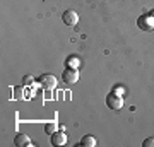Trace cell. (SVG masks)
Returning <instances> with one entry per match:
<instances>
[{
    "label": "cell",
    "mask_w": 154,
    "mask_h": 147,
    "mask_svg": "<svg viewBox=\"0 0 154 147\" xmlns=\"http://www.w3.org/2000/svg\"><path fill=\"white\" fill-rule=\"evenodd\" d=\"M106 106L110 109H122L123 108V98L120 94H116L111 91L108 96H106Z\"/></svg>",
    "instance_id": "1"
},
{
    "label": "cell",
    "mask_w": 154,
    "mask_h": 147,
    "mask_svg": "<svg viewBox=\"0 0 154 147\" xmlns=\"http://www.w3.org/2000/svg\"><path fill=\"white\" fill-rule=\"evenodd\" d=\"M62 81L65 82L67 86H70V84H75L79 81V70L74 69V67H67L65 70L62 72Z\"/></svg>",
    "instance_id": "2"
},
{
    "label": "cell",
    "mask_w": 154,
    "mask_h": 147,
    "mask_svg": "<svg viewBox=\"0 0 154 147\" xmlns=\"http://www.w3.org/2000/svg\"><path fill=\"white\" fill-rule=\"evenodd\" d=\"M38 82L45 91H51V89H55V86H57L58 81H57V77L51 75V74H43V75H39Z\"/></svg>",
    "instance_id": "3"
},
{
    "label": "cell",
    "mask_w": 154,
    "mask_h": 147,
    "mask_svg": "<svg viewBox=\"0 0 154 147\" xmlns=\"http://www.w3.org/2000/svg\"><path fill=\"white\" fill-rule=\"evenodd\" d=\"M62 21H63L65 26L75 27L77 24H79V14H77L75 11H72V9H67V11L62 14Z\"/></svg>",
    "instance_id": "4"
},
{
    "label": "cell",
    "mask_w": 154,
    "mask_h": 147,
    "mask_svg": "<svg viewBox=\"0 0 154 147\" xmlns=\"http://www.w3.org/2000/svg\"><path fill=\"white\" fill-rule=\"evenodd\" d=\"M137 24L142 31H152L154 29V17L152 16H142L137 19Z\"/></svg>",
    "instance_id": "5"
},
{
    "label": "cell",
    "mask_w": 154,
    "mask_h": 147,
    "mask_svg": "<svg viewBox=\"0 0 154 147\" xmlns=\"http://www.w3.org/2000/svg\"><path fill=\"white\" fill-rule=\"evenodd\" d=\"M50 140H51V145H55V147H60V145H65L67 144V135H65V132L63 130H57L53 135H50Z\"/></svg>",
    "instance_id": "6"
},
{
    "label": "cell",
    "mask_w": 154,
    "mask_h": 147,
    "mask_svg": "<svg viewBox=\"0 0 154 147\" xmlns=\"http://www.w3.org/2000/svg\"><path fill=\"white\" fill-rule=\"evenodd\" d=\"M14 145L16 147H29V145H33V142H31V139L26 133H17L16 139H14Z\"/></svg>",
    "instance_id": "7"
},
{
    "label": "cell",
    "mask_w": 154,
    "mask_h": 147,
    "mask_svg": "<svg viewBox=\"0 0 154 147\" xmlns=\"http://www.w3.org/2000/svg\"><path fill=\"white\" fill-rule=\"evenodd\" d=\"M79 144L84 145V147H96V139H94L93 135H84Z\"/></svg>",
    "instance_id": "8"
},
{
    "label": "cell",
    "mask_w": 154,
    "mask_h": 147,
    "mask_svg": "<svg viewBox=\"0 0 154 147\" xmlns=\"http://www.w3.org/2000/svg\"><path fill=\"white\" fill-rule=\"evenodd\" d=\"M57 130H58V123H53V121H50V123H46V125H45V132H46L48 135H53Z\"/></svg>",
    "instance_id": "9"
},
{
    "label": "cell",
    "mask_w": 154,
    "mask_h": 147,
    "mask_svg": "<svg viewBox=\"0 0 154 147\" xmlns=\"http://www.w3.org/2000/svg\"><path fill=\"white\" fill-rule=\"evenodd\" d=\"M142 147H154V137H147L142 142Z\"/></svg>",
    "instance_id": "10"
},
{
    "label": "cell",
    "mask_w": 154,
    "mask_h": 147,
    "mask_svg": "<svg viewBox=\"0 0 154 147\" xmlns=\"http://www.w3.org/2000/svg\"><path fill=\"white\" fill-rule=\"evenodd\" d=\"M22 82H24L26 86H29L31 82H34V79H33V77H31V75H26V77H24V79H22Z\"/></svg>",
    "instance_id": "11"
},
{
    "label": "cell",
    "mask_w": 154,
    "mask_h": 147,
    "mask_svg": "<svg viewBox=\"0 0 154 147\" xmlns=\"http://www.w3.org/2000/svg\"><path fill=\"white\" fill-rule=\"evenodd\" d=\"M74 65V69H75V65H77V60H69V67H72Z\"/></svg>",
    "instance_id": "12"
},
{
    "label": "cell",
    "mask_w": 154,
    "mask_h": 147,
    "mask_svg": "<svg viewBox=\"0 0 154 147\" xmlns=\"http://www.w3.org/2000/svg\"><path fill=\"white\" fill-rule=\"evenodd\" d=\"M151 16H152V17H154V11H152V12H151Z\"/></svg>",
    "instance_id": "13"
}]
</instances>
